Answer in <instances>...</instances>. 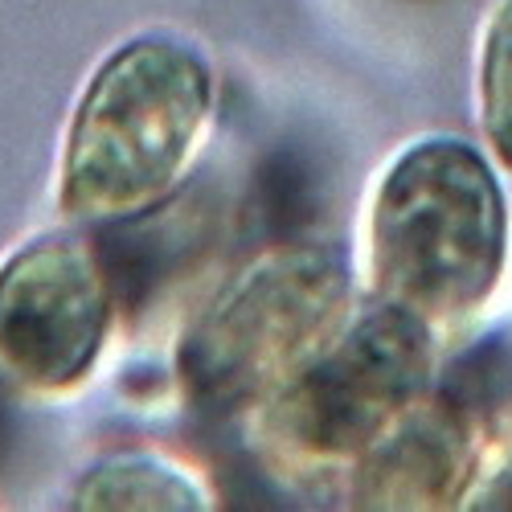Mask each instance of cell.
Here are the masks:
<instances>
[{"label": "cell", "mask_w": 512, "mask_h": 512, "mask_svg": "<svg viewBox=\"0 0 512 512\" xmlns=\"http://www.w3.org/2000/svg\"><path fill=\"white\" fill-rule=\"evenodd\" d=\"M213 115V74L177 37H132L87 78L58 160L74 222H132L173 193Z\"/></svg>", "instance_id": "obj_1"}, {"label": "cell", "mask_w": 512, "mask_h": 512, "mask_svg": "<svg viewBox=\"0 0 512 512\" xmlns=\"http://www.w3.org/2000/svg\"><path fill=\"white\" fill-rule=\"evenodd\" d=\"M480 123L492 156L512 168V0H496L480 41Z\"/></svg>", "instance_id": "obj_8"}, {"label": "cell", "mask_w": 512, "mask_h": 512, "mask_svg": "<svg viewBox=\"0 0 512 512\" xmlns=\"http://www.w3.org/2000/svg\"><path fill=\"white\" fill-rule=\"evenodd\" d=\"M431 377L426 324L381 308L340 324L259 406V443L279 467L361 459Z\"/></svg>", "instance_id": "obj_4"}, {"label": "cell", "mask_w": 512, "mask_h": 512, "mask_svg": "<svg viewBox=\"0 0 512 512\" xmlns=\"http://www.w3.org/2000/svg\"><path fill=\"white\" fill-rule=\"evenodd\" d=\"M488 488H492V492L476 496V504H484V508H512V472H504V476L492 480Z\"/></svg>", "instance_id": "obj_10"}, {"label": "cell", "mask_w": 512, "mask_h": 512, "mask_svg": "<svg viewBox=\"0 0 512 512\" xmlns=\"http://www.w3.org/2000/svg\"><path fill=\"white\" fill-rule=\"evenodd\" d=\"M369 283L422 324L472 320L500 283L508 209L488 160L459 140H422L369 205Z\"/></svg>", "instance_id": "obj_2"}, {"label": "cell", "mask_w": 512, "mask_h": 512, "mask_svg": "<svg viewBox=\"0 0 512 512\" xmlns=\"http://www.w3.org/2000/svg\"><path fill=\"white\" fill-rule=\"evenodd\" d=\"M345 308L349 271L332 250L275 246L242 267L181 336V390L209 414L267 398L345 324Z\"/></svg>", "instance_id": "obj_3"}, {"label": "cell", "mask_w": 512, "mask_h": 512, "mask_svg": "<svg viewBox=\"0 0 512 512\" xmlns=\"http://www.w3.org/2000/svg\"><path fill=\"white\" fill-rule=\"evenodd\" d=\"M107 254L78 230H46L0 259V377L70 394L99 365L115 316Z\"/></svg>", "instance_id": "obj_5"}, {"label": "cell", "mask_w": 512, "mask_h": 512, "mask_svg": "<svg viewBox=\"0 0 512 512\" xmlns=\"http://www.w3.org/2000/svg\"><path fill=\"white\" fill-rule=\"evenodd\" d=\"M259 201H263V218L275 230L304 226L312 205H316V177H312V168L295 152L271 156L267 168H263V177H259Z\"/></svg>", "instance_id": "obj_9"}, {"label": "cell", "mask_w": 512, "mask_h": 512, "mask_svg": "<svg viewBox=\"0 0 512 512\" xmlns=\"http://www.w3.org/2000/svg\"><path fill=\"white\" fill-rule=\"evenodd\" d=\"M472 476V426L451 402L410 406L357 459V508H443Z\"/></svg>", "instance_id": "obj_6"}, {"label": "cell", "mask_w": 512, "mask_h": 512, "mask_svg": "<svg viewBox=\"0 0 512 512\" xmlns=\"http://www.w3.org/2000/svg\"><path fill=\"white\" fill-rule=\"evenodd\" d=\"M74 508H209L201 480L185 463L156 451H119L78 476Z\"/></svg>", "instance_id": "obj_7"}]
</instances>
